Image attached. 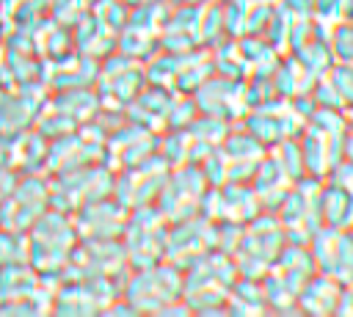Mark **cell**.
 Segmentation results:
<instances>
[{
    "label": "cell",
    "instance_id": "obj_3",
    "mask_svg": "<svg viewBox=\"0 0 353 317\" xmlns=\"http://www.w3.org/2000/svg\"><path fill=\"white\" fill-rule=\"evenodd\" d=\"M328 44L336 63H353V19L350 17L334 25V30L328 33Z\"/></svg>",
    "mask_w": 353,
    "mask_h": 317
},
{
    "label": "cell",
    "instance_id": "obj_1",
    "mask_svg": "<svg viewBox=\"0 0 353 317\" xmlns=\"http://www.w3.org/2000/svg\"><path fill=\"white\" fill-rule=\"evenodd\" d=\"M309 251L320 273H328L339 284L353 281V226L350 229H317L309 240Z\"/></svg>",
    "mask_w": 353,
    "mask_h": 317
},
{
    "label": "cell",
    "instance_id": "obj_2",
    "mask_svg": "<svg viewBox=\"0 0 353 317\" xmlns=\"http://www.w3.org/2000/svg\"><path fill=\"white\" fill-rule=\"evenodd\" d=\"M320 229H350L353 226V190L328 179L317 187Z\"/></svg>",
    "mask_w": 353,
    "mask_h": 317
},
{
    "label": "cell",
    "instance_id": "obj_5",
    "mask_svg": "<svg viewBox=\"0 0 353 317\" xmlns=\"http://www.w3.org/2000/svg\"><path fill=\"white\" fill-rule=\"evenodd\" d=\"M345 17H350V19H353V0H347V11H345Z\"/></svg>",
    "mask_w": 353,
    "mask_h": 317
},
{
    "label": "cell",
    "instance_id": "obj_4",
    "mask_svg": "<svg viewBox=\"0 0 353 317\" xmlns=\"http://www.w3.org/2000/svg\"><path fill=\"white\" fill-rule=\"evenodd\" d=\"M331 77H328V83L336 88V94H339V99H342V105H353V63H334L331 66Z\"/></svg>",
    "mask_w": 353,
    "mask_h": 317
}]
</instances>
